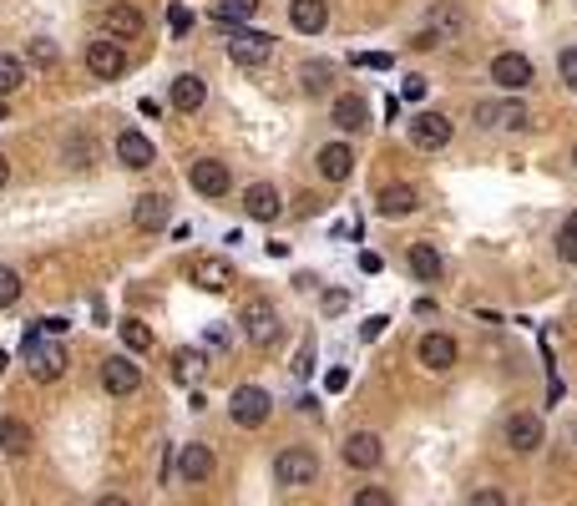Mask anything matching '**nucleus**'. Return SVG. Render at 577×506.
Returning <instances> with one entry per match:
<instances>
[{
    "mask_svg": "<svg viewBox=\"0 0 577 506\" xmlns=\"http://www.w3.org/2000/svg\"><path fill=\"white\" fill-rule=\"evenodd\" d=\"M21 365H26V375L31 380H41V385H51V380H61L66 375V350L56 345V334H41V329H31L26 340H21Z\"/></svg>",
    "mask_w": 577,
    "mask_h": 506,
    "instance_id": "nucleus-1",
    "label": "nucleus"
},
{
    "mask_svg": "<svg viewBox=\"0 0 577 506\" xmlns=\"http://www.w3.org/2000/svg\"><path fill=\"white\" fill-rule=\"evenodd\" d=\"M269 410H274V400H269V390H264V385H238V390H233V400H228L233 426H243V431H259L264 420H269Z\"/></svg>",
    "mask_w": 577,
    "mask_h": 506,
    "instance_id": "nucleus-2",
    "label": "nucleus"
},
{
    "mask_svg": "<svg viewBox=\"0 0 577 506\" xmlns=\"http://www.w3.org/2000/svg\"><path fill=\"white\" fill-rule=\"evenodd\" d=\"M314 476H319V456H314V451L289 446V451L274 456V481H279V486H309Z\"/></svg>",
    "mask_w": 577,
    "mask_h": 506,
    "instance_id": "nucleus-3",
    "label": "nucleus"
},
{
    "mask_svg": "<svg viewBox=\"0 0 577 506\" xmlns=\"http://www.w3.org/2000/svg\"><path fill=\"white\" fill-rule=\"evenodd\" d=\"M228 56H233L238 66H264V61L274 56V36L249 31V26H233V31H228Z\"/></svg>",
    "mask_w": 577,
    "mask_h": 506,
    "instance_id": "nucleus-4",
    "label": "nucleus"
},
{
    "mask_svg": "<svg viewBox=\"0 0 577 506\" xmlns=\"http://www.w3.org/2000/svg\"><path fill=\"white\" fill-rule=\"evenodd\" d=\"M243 334H249L259 350H269L279 340V309L269 299H249V304H243Z\"/></svg>",
    "mask_w": 577,
    "mask_h": 506,
    "instance_id": "nucleus-5",
    "label": "nucleus"
},
{
    "mask_svg": "<svg viewBox=\"0 0 577 506\" xmlns=\"http://www.w3.org/2000/svg\"><path fill=\"white\" fill-rule=\"evenodd\" d=\"M97 26H102L112 41H137L147 21H142V11H137V6H127V0H112V6L97 16Z\"/></svg>",
    "mask_w": 577,
    "mask_h": 506,
    "instance_id": "nucleus-6",
    "label": "nucleus"
},
{
    "mask_svg": "<svg viewBox=\"0 0 577 506\" xmlns=\"http://www.w3.org/2000/svg\"><path fill=\"white\" fill-rule=\"evenodd\" d=\"M87 71L97 76V81H117L122 71H127V51H122V41H92L87 46Z\"/></svg>",
    "mask_w": 577,
    "mask_h": 506,
    "instance_id": "nucleus-7",
    "label": "nucleus"
},
{
    "mask_svg": "<svg viewBox=\"0 0 577 506\" xmlns=\"http://www.w3.org/2000/svg\"><path fill=\"white\" fill-rule=\"evenodd\" d=\"M532 61L527 56H517V51H502L497 61H491V81L497 87H507V92H522V87H532Z\"/></svg>",
    "mask_w": 577,
    "mask_h": 506,
    "instance_id": "nucleus-8",
    "label": "nucleus"
},
{
    "mask_svg": "<svg viewBox=\"0 0 577 506\" xmlns=\"http://www.w3.org/2000/svg\"><path fill=\"white\" fill-rule=\"evenodd\" d=\"M410 142L426 147V152L446 147V142H451V117H446V112H421L416 122H410Z\"/></svg>",
    "mask_w": 577,
    "mask_h": 506,
    "instance_id": "nucleus-9",
    "label": "nucleus"
},
{
    "mask_svg": "<svg viewBox=\"0 0 577 506\" xmlns=\"http://www.w3.org/2000/svg\"><path fill=\"white\" fill-rule=\"evenodd\" d=\"M188 178H193V188H198L203 198H223L228 183H233V178H228V167H223L218 157H198V162L188 167Z\"/></svg>",
    "mask_w": 577,
    "mask_h": 506,
    "instance_id": "nucleus-10",
    "label": "nucleus"
},
{
    "mask_svg": "<svg viewBox=\"0 0 577 506\" xmlns=\"http://www.w3.org/2000/svg\"><path fill=\"white\" fill-rule=\"evenodd\" d=\"M243 213L259 218V223H274V218L284 213L279 188H274V183H254V188H243Z\"/></svg>",
    "mask_w": 577,
    "mask_h": 506,
    "instance_id": "nucleus-11",
    "label": "nucleus"
},
{
    "mask_svg": "<svg viewBox=\"0 0 577 506\" xmlns=\"http://www.w3.org/2000/svg\"><path fill=\"white\" fill-rule=\"evenodd\" d=\"M375 208H380V218H410V213L421 208V193L410 188V183H390V188H380Z\"/></svg>",
    "mask_w": 577,
    "mask_h": 506,
    "instance_id": "nucleus-12",
    "label": "nucleus"
},
{
    "mask_svg": "<svg viewBox=\"0 0 577 506\" xmlns=\"http://www.w3.org/2000/svg\"><path fill=\"white\" fill-rule=\"evenodd\" d=\"M476 127H527L522 102H476Z\"/></svg>",
    "mask_w": 577,
    "mask_h": 506,
    "instance_id": "nucleus-13",
    "label": "nucleus"
},
{
    "mask_svg": "<svg viewBox=\"0 0 577 506\" xmlns=\"http://www.w3.org/2000/svg\"><path fill=\"white\" fill-rule=\"evenodd\" d=\"M102 385H107L112 395H132V390L142 385V370H137L127 355H112V360H102Z\"/></svg>",
    "mask_w": 577,
    "mask_h": 506,
    "instance_id": "nucleus-14",
    "label": "nucleus"
},
{
    "mask_svg": "<svg viewBox=\"0 0 577 506\" xmlns=\"http://www.w3.org/2000/svg\"><path fill=\"white\" fill-rule=\"evenodd\" d=\"M355 173V152L345 147V142H329V147H319V178H329V183H345Z\"/></svg>",
    "mask_w": 577,
    "mask_h": 506,
    "instance_id": "nucleus-15",
    "label": "nucleus"
},
{
    "mask_svg": "<svg viewBox=\"0 0 577 506\" xmlns=\"http://www.w3.org/2000/svg\"><path fill=\"white\" fill-rule=\"evenodd\" d=\"M507 446H512V451H522V456H527V451H537V446H542V420H537V415H527V410H522V415H512V420H507Z\"/></svg>",
    "mask_w": 577,
    "mask_h": 506,
    "instance_id": "nucleus-16",
    "label": "nucleus"
},
{
    "mask_svg": "<svg viewBox=\"0 0 577 506\" xmlns=\"http://www.w3.org/2000/svg\"><path fill=\"white\" fill-rule=\"evenodd\" d=\"M416 355H421V365H426V370H436V375H441V370H451V365H456V340H451V334H426Z\"/></svg>",
    "mask_w": 577,
    "mask_h": 506,
    "instance_id": "nucleus-17",
    "label": "nucleus"
},
{
    "mask_svg": "<svg viewBox=\"0 0 577 506\" xmlns=\"http://www.w3.org/2000/svg\"><path fill=\"white\" fill-rule=\"evenodd\" d=\"M193 284H198L203 294H223V289L233 284V264H228V259H198V264H193Z\"/></svg>",
    "mask_w": 577,
    "mask_h": 506,
    "instance_id": "nucleus-18",
    "label": "nucleus"
},
{
    "mask_svg": "<svg viewBox=\"0 0 577 506\" xmlns=\"http://www.w3.org/2000/svg\"><path fill=\"white\" fill-rule=\"evenodd\" d=\"M380 436H370V431H355L350 441H345V461L355 466V471H375L380 466Z\"/></svg>",
    "mask_w": 577,
    "mask_h": 506,
    "instance_id": "nucleus-19",
    "label": "nucleus"
},
{
    "mask_svg": "<svg viewBox=\"0 0 577 506\" xmlns=\"http://www.w3.org/2000/svg\"><path fill=\"white\" fill-rule=\"evenodd\" d=\"M289 21H294V31L319 36V31L329 26V6H324V0H294V6H289Z\"/></svg>",
    "mask_w": 577,
    "mask_h": 506,
    "instance_id": "nucleus-20",
    "label": "nucleus"
},
{
    "mask_svg": "<svg viewBox=\"0 0 577 506\" xmlns=\"http://www.w3.org/2000/svg\"><path fill=\"white\" fill-rule=\"evenodd\" d=\"M117 157H122V167H132V173H142V167H152V142L142 137V132H122L117 137Z\"/></svg>",
    "mask_w": 577,
    "mask_h": 506,
    "instance_id": "nucleus-21",
    "label": "nucleus"
},
{
    "mask_svg": "<svg viewBox=\"0 0 577 506\" xmlns=\"http://www.w3.org/2000/svg\"><path fill=\"white\" fill-rule=\"evenodd\" d=\"M132 223H137L142 233H157L162 223H168V198H162V193H142L137 208H132Z\"/></svg>",
    "mask_w": 577,
    "mask_h": 506,
    "instance_id": "nucleus-22",
    "label": "nucleus"
},
{
    "mask_svg": "<svg viewBox=\"0 0 577 506\" xmlns=\"http://www.w3.org/2000/svg\"><path fill=\"white\" fill-rule=\"evenodd\" d=\"M365 122H370V107H365V97H360V92L335 97V127H340V132H360Z\"/></svg>",
    "mask_w": 577,
    "mask_h": 506,
    "instance_id": "nucleus-23",
    "label": "nucleus"
},
{
    "mask_svg": "<svg viewBox=\"0 0 577 506\" xmlns=\"http://www.w3.org/2000/svg\"><path fill=\"white\" fill-rule=\"evenodd\" d=\"M178 476H183V481H208V476H213V451L198 446V441L183 446V451H178Z\"/></svg>",
    "mask_w": 577,
    "mask_h": 506,
    "instance_id": "nucleus-24",
    "label": "nucleus"
},
{
    "mask_svg": "<svg viewBox=\"0 0 577 506\" xmlns=\"http://www.w3.org/2000/svg\"><path fill=\"white\" fill-rule=\"evenodd\" d=\"M168 97H173V107H178V112H198V107L208 102V87H203V76H193V71H188V76H178V81H173V92H168Z\"/></svg>",
    "mask_w": 577,
    "mask_h": 506,
    "instance_id": "nucleus-25",
    "label": "nucleus"
},
{
    "mask_svg": "<svg viewBox=\"0 0 577 506\" xmlns=\"http://www.w3.org/2000/svg\"><path fill=\"white\" fill-rule=\"evenodd\" d=\"M410 274H416L421 284H436L441 279V253L431 243H410Z\"/></svg>",
    "mask_w": 577,
    "mask_h": 506,
    "instance_id": "nucleus-26",
    "label": "nucleus"
},
{
    "mask_svg": "<svg viewBox=\"0 0 577 506\" xmlns=\"http://www.w3.org/2000/svg\"><path fill=\"white\" fill-rule=\"evenodd\" d=\"M0 451H11V456L31 451V426H26V420H16V415L0 420Z\"/></svg>",
    "mask_w": 577,
    "mask_h": 506,
    "instance_id": "nucleus-27",
    "label": "nucleus"
},
{
    "mask_svg": "<svg viewBox=\"0 0 577 506\" xmlns=\"http://www.w3.org/2000/svg\"><path fill=\"white\" fill-rule=\"evenodd\" d=\"M259 11V0H213V21L218 26H243Z\"/></svg>",
    "mask_w": 577,
    "mask_h": 506,
    "instance_id": "nucleus-28",
    "label": "nucleus"
},
{
    "mask_svg": "<svg viewBox=\"0 0 577 506\" xmlns=\"http://www.w3.org/2000/svg\"><path fill=\"white\" fill-rule=\"evenodd\" d=\"M299 81H304L309 97H324L329 81H335V66H329V61H304V66H299Z\"/></svg>",
    "mask_w": 577,
    "mask_h": 506,
    "instance_id": "nucleus-29",
    "label": "nucleus"
},
{
    "mask_svg": "<svg viewBox=\"0 0 577 506\" xmlns=\"http://www.w3.org/2000/svg\"><path fill=\"white\" fill-rule=\"evenodd\" d=\"M21 87H26V61L0 51V97H11V92H21Z\"/></svg>",
    "mask_w": 577,
    "mask_h": 506,
    "instance_id": "nucleus-30",
    "label": "nucleus"
},
{
    "mask_svg": "<svg viewBox=\"0 0 577 506\" xmlns=\"http://www.w3.org/2000/svg\"><path fill=\"white\" fill-rule=\"evenodd\" d=\"M198 375H203V350H178V355H173V380H178V385H193Z\"/></svg>",
    "mask_w": 577,
    "mask_h": 506,
    "instance_id": "nucleus-31",
    "label": "nucleus"
},
{
    "mask_svg": "<svg viewBox=\"0 0 577 506\" xmlns=\"http://www.w3.org/2000/svg\"><path fill=\"white\" fill-rule=\"evenodd\" d=\"M431 31H436L441 41L456 36V31H461V11H456V6H436V11H431Z\"/></svg>",
    "mask_w": 577,
    "mask_h": 506,
    "instance_id": "nucleus-32",
    "label": "nucleus"
},
{
    "mask_svg": "<svg viewBox=\"0 0 577 506\" xmlns=\"http://www.w3.org/2000/svg\"><path fill=\"white\" fill-rule=\"evenodd\" d=\"M122 340H127V350L142 355V350H152V329H147L142 319H127V324H122Z\"/></svg>",
    "mask_w": 577,
    "mask_h": 506,
    "instance_id": "nucleus-33",
    "label": "nucleus"
},
{
    "mask_svg": "<svg viewBox=\"0 0 577 506\" xmlns=\"http://www.w3.org/2000/svg\"><path fill=\"white\" fill-rule=\"evenodd\" d=\"M16 299H21V274L0 264V309H11Z\"/></svg>",
    "mask_w": 577,
    "mask_h": 506,
    "instance_id": "nucleus-34",
    "label": "nucleus"
},
{
    "mask_svg": "<svg viewBox=\"0 0 577 506\" xmlns=\"http://www.w3.org/2000/svg\"><path fill=\"white\" fill-rule=\"evenodd\" d=\"M355 506H395V496L385 486H360L355 491Z\"/></svg>",
    "mask_w": 577,
    "mask_h": 506,
    "instance_id": "nucleus-35",
    "label": "nucleus"
},
{
    "mask_svg": "<svg viewBox=\"0 0 577 506\" xmlns=\"http://www.w3.org/2000/svg\"><path fill=\"white\" fill-rule=\"evenodd\" d=\"M557 253H562L567 264H577V228H572V223L557 228Z\"/></svg>",
    "mask_w": 577,
    "mask_h": 506,
    "instance_id": "nucleus-36",
    "label": "nucleus"
},
{
    "mask_svg": "<svg viewBox=\"0 0 577 506\" xmlns=\"http://www.w3.org/2000/svg\"><path fill=\"white\" fill-rule=\"evenodd\" d=\"M168 26H173V36H188L193 31V11L173 0V6H168Z\"/></svg>",
    "mask_w": 577,
    "mask_h": 506,
    "instance_id": "nucleus-37",
    "label": "nucleus"
},
{
    "mask_svg": "<svg viewBox=\"0 0 577 506\" xmlns=\"http://www.w3.org/2000/svg\"><path fill=\"white\" fill-rule=\"evenodd\" d=\"M31 61H36V66H56V41L36 36V41H31Z\"/></svg>",
    "mask_w": 577,
    "mask_h": 506,
    "instance_id": "nucleus-38",
    "label": "nucleus"
},
{
    "mask_svg": "<svg viewBox=\"0 0 577 506\" xmlns=\"http://www.w3.org/2000/svg\"><path fill=\"white\" fill-rule=\"evenodd\" d=\"M557 66H562V81H567V87L577 92V46H567V51L557 56Z\"/></svg>",
    "mask_w": 577,
    "mask_h": 506,
    "instance_id": "nucleus-39",
    "label": "nucleus"
},
{
    "mask_svg": "<svg viewBox=\"0 0 577 506\" xmlns=\"http://www.w3.org/2000/svg\"><path fill=\"white\" fill-rule=\"evenodd\" d=\"M426 87H431L426 76H405V87H400V97H405V102H421V97H426Z\"/></svg>",
    "mask_w": 577,
    "mask_h": 506,
    "instance_id": "nucleus-40",
    "label": "nucleus"
},
{
    "mask_svg": "<svg viewBox=\"0 0 577 506\" xmlns=\"http://www.w3.org/2000/svg\"><path fill=\"white\" fill-rule=\"evenodd\" d=\"M385 324H390L385 314H370V319L360 324V340H380V334H385Z\"/></svg>",
    "mask_w": 577,
    "mask_h": 506,
    "instance_id": "nucleus-41",
    "label": "nucleus"
},
{
    "mask_svg": "<svg viewBox=\"0 0 577 506\" xmlns=\"http://www.w3.org/2000/svg\"><path fill=\"white\" fill-rule=\"evenodd\" d=\"M471 506H507V496H502L497 486H481V491L471 496Z\"/></svg>",
    "mask_w": 577,
    "mask_h": 506,
    "instance_id": "nucleus-42",
    "label": "nucleus"
},
{
    "mask_svg": "<svg viewBox=\"0 0 577 506\" xmlns=\"http://www.w3.org/2000/svg\"><path fill=\"white\" fill-rule=\"evenodd\" d=\"M345 304H350V294H345V289H329V294H324V314H340Z\"/></svg>",
    "mask_w": 577,
    "mask_h": 506,
    "instance_id": "nucleus-43",
    "label": "nucleus"
},
{
    "mask_svg": "<svg viewBox=\"0 0 577 506\" xmlns=\"http://www.w3.org/2000/svg\"><path fill=\"white\" fill-rule=\"evenodd\" d=\"M355 66H370V71H385V66H390V56H385V51H365V56H355Z\"/></svg>",
    "mask_w": 577,
    "mask_h": 506,
    "instance_id": "nucleus-44",
    "label": "nucleus"
},
{
    "mask_svg": "<svg viewBox=\"0 0 577 506\" xmlns=\"http://www.w3.org/2000/svg\"><path fill=\"white\" fill-rule=\"evenodd\" d=\"M345 385H350V370H345V365H340V370H329V375H324V390H335V395H340Z\"/></svg>",
    "mask_w": 577,
    "mask_h": 506,
    "instance_id": "nucleus-45",
    "label": "nucleus"
},
{
    "mask_svg": "<svg viewBox=\"0 0 577 506\" xmlns=\"http://www.w3.org/2000/svg\"><path fill=\"white\" fill-rule=\"evenodd\" d=\"M309 370H314V345H304L299 360H294V375H309Z\"/></svg>",
    "mask_w": 577,
    "mask_h": 506,
    "instance_id": "nucleus-46",
    "label": "nucleus"
},
{
    "mask_svg": "<svg viewBox=\"0 0 577 506\" xmlns=\"http://www.w3.org/2000/svg\"><path fill=\"white\" fill-rule=\"evenodd\" d=\"M360 269H365V274H380V253H360Z\"/></svg>",
    "mask_w": 577,
    "mask_h": 506,
    "instance_id": "nucleus-47",
    "label": "nucleus"
},
{
    "mask_svg": "<svg viewBox=\"0 0 577 506\" xmlns=\"http://www.w3.org/2000/svg\"><path fill=\"white\" fill-rule=\"evenodd\" d=\"M6 183H11V162H6V157H0V188H6Z\"/></svg>",
    "mask_w": 577,
    "mask_h": 506,
    "instance_id": "nucleus-48",
    "label": "nucleus"
},
{
    "mask_svg": "<svg viewBox=\"0 0 577 506\" xmlns=\"http://www.w3.org/2000/svg\"><path fill=\"white\" fill-rule=\"evenodd\" d=\"M97 506H132V501H122V496H102Z\"/></svg>",
    "mask_w": 577,
    "mask_h": 506,
    "instance_id": "nucleus-49",
    "label": "nucleus"
},
{
    "mask_svg": "<svg viewBox=\"0 0 577 506\" xmlns=\"http://www.w3.org/2000/svg\"><path fill=\"white\" fill-rule=\"evenodd\" d=\"M0 122H6V97H0Z\"/></svg>",
    "mask_w": 577,
    "mask_h": 506,
    "instance_id": "nucleus-50",
    "label": "nucleus"
},
{
    "mask_svg": "<svg viewBox=\"0 0 577 506\" xmlns=\"http://www.w3.org/2000/svg\"><path fill=\"white\" fill-rule=\"evenodd\" d=\"M567 223H572V228H577V213H572V218H567Z\"/></svg>",
    "mask_w": 577,
    "mask_h": 506,
    "instance_id": "nucleus-51",
    "label": "nucleus"
},
{
    "mask_svg": "<svg viewBox=\"0 0 577 506\" xmlns=\"http://www.w3.org/2000/svg\"><path fill=\"white\" fill-rule=\"evenodd\" d=\"M572 162H577V152H572Z\"/></svg>",
    "mask_w": 577,
    "mask_h": 506,
    "instance_id": "nucleus-52",
    "label": "nucleus"
}]
</instances>
